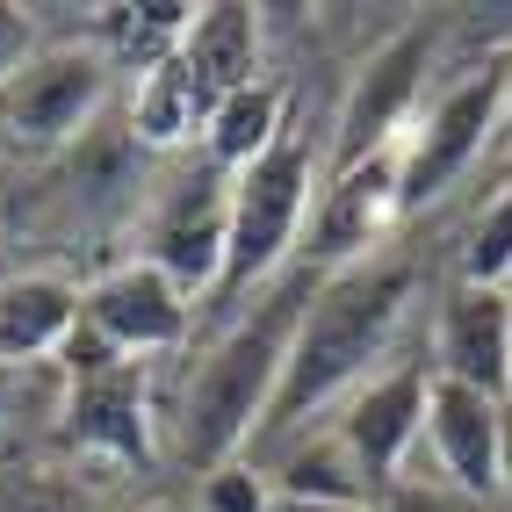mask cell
Masks as SVG:
<instances>
[{"instance_id":"obj_1","label":"cell","mask_w":512,"mask_h":512,"mask_svg":"<svg viewBox=\"0 0 512 512\" xmlns=\"http://www.w3.org/2000/svg\"><path fill=\"white\" fill-rule=\"evenodd\" d=\"M440 282L448 275H433V253H426L419 224L404 238H390L383 253L318 275V296H311V311L296 325V347H289L282 390H275V412H267V426L253 433L246 462L267 469L296 433L325 426L375 368H390L426 332V311H433L426 296H440Z\"/></svg>"},{"instance_id":"obj_14","label":"cell","mask_w":512,"mask_h":512,"mask_svg":"<svg viewBox=\"0 0 512 512\" xmlns=\"http://www.w3.org/2000/svg\"><path fill=\"white\" fill-rule=\"evenodd\" d=\"M267 37H275V29H267V8H246V0H210V8L188 15L181 65H188V80L202 87L210 109L224 94L267 80Z\"/></svg>"},{"instance_id":"obj_3","label":"cell","mask_w":512,"mask_h":512,"mask_svg":"<svg viewBox=\"0 0 512 512\" xmlns=\"http://www.w3.org/2000/svg\"><path fill=\"white\" fill-rule=\"evenodd\" d=\"M325 181H332V101H303V87H296L289 130L231 181L224 282L210 296V311H202L210 325L231 318L246 296H260L275 275H289V267L303 260V238H311Z\"/></svg>"},{"instance_id":"obj_24","label":"cell","mask_w":512,"mask_h":512,"mask_svg":"<svg viewBox=\"0 0 512 512\" xmlns=\"http://www.w3.org/2000/svg\"><path fill=\"white\" fill-rule=\"evenodd\" d=\"M44 44V8H0V87H8Z\"/></svg>"},{"instance_id":"obj_16","label":"cell","mask_w":512,"mask_h":512,"mask_svg":"<svg viewBox=\"0 0 512 512\" xmlns=\"http://www.w3.org/2000/svg\"><path fill=\"white\" fill-rule=\"evenodd\" d=\"M289 116H296V80L289 73H267L253 87H238V94H224L217 109H210V123H202V159L238 181L289 130Z\"/></svg>"},{"instance_id":"obj_17","label":"cell","mask_w":512,"mask_h":512,"mask_svg":"<svg viewBox=\"0 0 512 512\" xmlns=\"http://www.w3.org/2000/svg\"><path fill=\"white\" fill-rule=\"evenodd\" d=\"M267 476H275L282 498H332V505H375V484L361 476V462L347 455V440H339L332 426H311L296 433L289 448L267 462Z\"/></svg>"},{"instance_id":"obj_25","label":"cell","mask_w":512,"mask_h":512,"mask_svg":"<svg viewBox=\"0 0 512 512\" xmlns=\"http://www.w3.org/2000/svg\"><path fill=\"white\" fill-rule=\"evenodd\" d=\"M498 159H512V51H505V109H498Z\"/></svg>"},{"instance_id":"obj_4","label":"cell","mask_w":512,"mask_h":512,"mask_svg":"<svg viewBox=\"0 0 512 512\" xmlns=\"http://www.w3.org/2000/svg\"><path fill=\"white\" fill-rule=\"evenodd\" d=\"M498 109H505V51L462 58L433 80L419 123L397 145L404 224H426L433 210H448L455 188L476 181V166L498 159Z\"/></svg>"},{"instance_id":"obj_7","label":"cell","mask_w":512,"mask_h":512,"mask_svg":"<svg viewBox=\"0 0 512 512\" xmlns=\"http://www.w3.org/2000/svg\"><path fill=\"white\" fill-rule=\"evenodd\" d=\"M224 246H231V174H217L202 152L166 159L145 195L138 224H130V253L174 275L202 311L224 282Z\"/></svg>"},{"instance_id":"obj_22","label":"cell","mask_w":512,"mask_h":512,"mask_svg":"<svg viewBox=\"0 0 512 512\" xmlns=\"http://www.w3.org/2000/svg\"><path fill=\"white\" fill-rule=\"evenodd\" d=\"M275 476L253 469V462H224L217 476H202V484L188 491L195 512H275Z\"/></svg>"},{"instance_id":"obj_23","label":"cell","mask_w":512,"mask_h":512,"mask_svg":"<svg viewBox=\"0 0 512 512\" xmlns=\"http://www.w3.org/2000/svg\"><path fill=\"white\" fill-rule=\"evenodd\" d=\"M58 397H65V375L58 368H37V375H8V368H0V433H15L22 412L58 419Z\"/></svg>"},{"instance_id":"obj_15","label":"cell","mask_w":512,"mask_h":512,"mask_svg":"<svg viewBox=\"0 0 512 512\" xmlns=\"http://www.w3.org/2000/svg\"><path fill=\"white\" fill-rule=\"evenodd\" d=\"M116 109H123V130H130V138H138L152 159H188V152H202L210 101H202V87L188 80L181 51L166 58V65H152L145 80H130Z\"/></svg>"},{"instance_id":"obj_18","label":"cell","mask_w":512,"mask_h":512,"mask_svg":"<svg viewBox=\"0 0 512 512\" xmlns=\"http://www.w3.org/2000/svg\"><path fill=\"white\" fill-rule=\"evenodd\" d=\"M188 0H152V8H94V44L109 51V65L130 80H145L152 65H166L188 37Z\"/></svg>"},{"instance_id":"obj_5","label":"cell","mask_w":512,"mask_h":512,"mask_svg":"<svg viewBox=\"0 0 512 512\" xmlns=\"http://www.w3.org/2000/svg\"><path fill=\"white\" fill-rule=\"evenodd\" d=\"M440 73H448V8H419L390 22L332 94V166L397 152Z\"/></svg>"},{"instance_id":"obj_29","label":"cell","mask_w":512,"mask_h":512,"mask_svg":"<svg viewBox=\"0 0 512 512\" xmlns=\"http://www.w3.org/2000/svg\"><path fill=\"white\" fill-rule=\"evenodd\" d=\"M505 303H512V275H505Z\"/></svg>"},{"instance_id":"obj_12","label":"cell","mask_w":512,"mask_h":512,"mask_svg":"<svg viewBox=\"0 0 512 512\" xmlns=\"http://www.w3.org/2000/svg\"><path fill=\"white\" fill-rule=\"evenodd\" d=\"M80 296H87V282L65 260L8 267V275H0V368L8 375L58 368V354L73 347V332H80Z\"/></svg>"},{"instance_id":"obj_26","label":"cell","mask_w":512,"mask_h":512,"mask_svg":"<svg viewBox=\"0 0 512 512\" xmlns=\"http://www.w3.org/2000/svg\"><path fill=\"white\" fill-rule=\"evenodd\" d=\"M498 512H512V412H505V462H498Z\"/></svg>"},{"instance_id":"obj_20","label":"cell","mask_w":512,"mask_h":512,"mask_svg":"<svg viewBox=\"0 0 512 512\" xmlns=\"http://www.w3.org/2000/svg\"><path fill=\"white\" fill-rule=\"evenodd\" d=\"M0 512H109L101 505V476L80 462H8L0 469Z\"/></svg>"},{"instance_id":"obj_8","label":"cell","mask_w":512,"mask_h":512,"mask_svg":"<svg viewBox=\"0 0 512 512\" xmlns=\"http://www.w3.org/2000/svg\"><path fill=\"white\" fill-rule=\"evenodd\" d=\"M80 332L101 339L116 361H138V368H166L195 347L202 332V303L159 275L152 260L138 253H116L109 267L87 275V296H80Z\"/></svg>"},{"instance_id":"obj_19","label":"cell","mask_w":512,"mask_h":512,"mask_svg":"<svg viewBox=\"0 0 512 512\" xmlns=\"http://www.w3.org/2000/svg\"><path fill=\"white\" fill-rule=\"evenodd\" d=\"M448 275L455 282L505 289V275H512V159H505V174L476 195V210L462 217L455 253H448Z\"/></svg>"},{"instance_id":"obj_11","label":"cell","mask_w":512,"mask_h":512,"mask_svg":"<svg viewBox=\"0 0 512 512\" xmlns=\"http://www.w3.org/2000/svg\"><path fill=\"white\" fill-rule=\"evenodd\" d=\"M426 354H433L440 383H462V390L512 404V303H505V289L448 275L426 311Z\"/></svg>"},{"instance_id":"obj_10","label":"cell","mask_w":512,"mask_h":512,"mask_svg":"<svg viewBox=\"0 0 512 512\" xmlns=\"http://www.w3.org/2000/svg\"><path fill=\"white\" fill-rule=\"evenodd\" d=\"M404 181H397V152H375L354 166H332V181L318 195L311 238H303V260L332 275V267H354L368 253H383L390 238H404Z\"/></svg>"},{"instance_id":"obj_6","label":"cell","mask_w":512,"mask_h":512,"mask_svg":"<svg viewBox=\"0 0 512 512\" xmlns=\"http://www.w3.org/2000/svg\"><path fill=\"white\" fill-rule=\"evenodd\" d=\"M123 101V73L94 44V22L80 37H44L37 58L0 87V145L22 159H58Z\"/></svg>"},{"instance_id":"obj_2","label":"cell","mask_w":512,"mask_h":512,"mask_svg":"<svg viewBox=\"0 0 512 512\" xmlns=\"http://www.w3.org/2000/svg\"><path fill=\"white\" fill-rule=\"evenodd\" d=\"M311 296H318V267L296 260L289 275L246 296L231 318H217L210 339H195L174 375L159 368V462L166 469L202 484L224 462H246L253 433L275 412V390H282V368H289Z\"/></svg>"},{"instance_id":"obj_27","label":"cell","mask_w":512,"mask_h":512,"mask_svg":"<svg viewBox=\"0 0 512 512\" xmlns=\"http://www.w3.org/2000/svg\"><path fill=\"white\" fill-rule=\"evenodd\" d=\"M275 512H368V505H332V498H275Z\"/></svg>"},{"instance_id":"obj_28","label":"cell","mask_w":512,"mask_h":512,"mask_svg":"<svg viewBox=\"0 0 512 512\" xmlns=\"http://www.w3.org/2000/svg\"><path fill=\"white\" fill-rule=\"evenodd\" d=\"M123 512H195L188 498H145V505H123Z\"/></svg>"},{"instance_id":"obj_21","label":"cell","mask_w":512,"mask_h":512,"mask_svg":"<svg viewBox=\"0 0 512 512\" xmlns=\"http://www.w3.org/2000/svg\"><path fill=\"white\" fill-rule=\"evenodd\" d=\"M368 512H498V505H484V498H469V491H455L448 476H433L426 469V455L397 476V484H383L375 491V505Z\"/></svg>"},{"instance_id":"obj_9","label":"cell","mask_w":512,"mask_h":512,"mask_svg":"<svg viewBox=\"0 0 512 512\" xmlns=\"http://www.w3.org/2000/svg\"><path fill=\"white\" fill-rule=\"evenodd\" d=\"M426 397H433V354H426V332H419L390 368H375L368 383L325 419L339 440H347V455L361 462V476L375 491L397 484V476L419 462V448H426Z\"/></svg>"},{"instance_id":"obj_13","label":"cell","mask_w":512,"mask_h":512,"mask_svg":"<svg viewBox=\"0 0 512 512\" xmlns=\"http://www.w3.org/2000/svg\"><path fill=\"white\" fill-rule=\"evenodd\" d=\"M505 397L484 390H462V383H440L433 375V397H426V469L448 476L455 491L498 505V462H505Z\"/></svg>"}]
</instances>
